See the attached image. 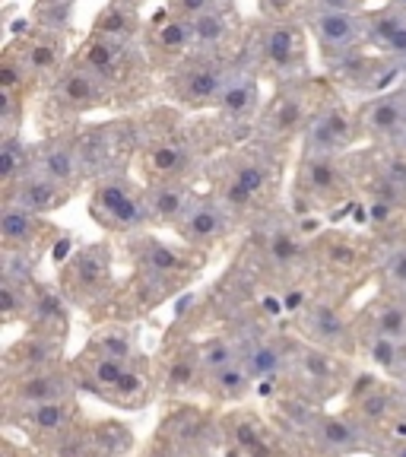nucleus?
I'll use <instances>...</instances> for the list:
<instances>
[{
  "mask_svg": "<svg viewBox=\"0 0 406 457\" xmlns=\"http://www.w3.org/2000/svg\"><path fill=\"white\" fill-rule=\"evenodd\" d=\"M302 436L308 438L311 448H321L343 457L352 454V451H365L371 438L350 413H314Z\"/></svg>",
  "mask_w": 406,
  "mask_h": 457,
  "instance_id": "cd10ccee",
  "label": "nucleus"
},
{
  "mask_svg": "<svg viewBox=\"0 0 406 457\" xmlns=\"http://www.w3.org/2000/svg\"><path fill=\"white\" fill-rule=\"evenodd\" d=\"M311 267L330 283H340V277H359L369 267V248L343 232L321 236L311 245Z\"/></svg>",
  "mask_w": 406,
  "mask_h": 457,
  "instance_id": "bb28decb",
  "label": "nucleus"
},
{
  "mask_svg": "<svg viewBox=\"0 0 406 457\" xmlns=\"http://www.w3.org/2000/svg\"><path fill=\"white\" fill-rule=\"evenodd\" d=\"M369 45L400 67H406V10L381 0V7L369 10Z\"/></svg>",
  "mask_w": 406,
  "mask_h": 457,
  "instance_id": "72a5a7b5",
  "label": "nucleus"
},
{
  "mask_svg": "<svg viewBox=\"0 0 406 457\" xmlns=\"http://www.w3.org/2000/svg\"><path fill=\"white\" fill-rule=\"evenodd\" d=\"M222 436L236 451H242V457H283V445L273 436V428L267 426L257 413L248 410H232L228 416H222Z\"/></svg>",
  "mask_w": 406,
  "mask_h": 457,
  "instance_id": "c85d7f7f",
  "label": "nucleus"
},
{
  "mask_svg": "<svg viewBox=\"0 0 406 457\" xmlns=\"http://www.w3.org/2000/svg\"><path fill=\"white\" fill-rule=\"evenodd\" d=\"M406 67H400L397 61H391L387 54L375 51L371 45L352 51L350 57H343L336 64L327 67V79L340 89V93H352L371 99V96H381L394 86L403 83Z\"/></svg>",
  "mask_w": 406,
  "mask_h": 457,
  "instance_id": "dca6fc26",
  "label": "nucleus"
},
{
  "mask_svg": "<svg viewBox=\"0 0 406 457\" xmlns=\"http://www.w3.org/2000/svg\"><path fill=\"white\" fill-rule=\"evenodd\" d=\"M232 4V0H162V7H169L171 13L185 16V20H197V16L210 13V10H220Z\"/></svg>",
  "mask_w": 406,
  "mask_h": 457,
  "instance_id": "49530a36",
  "label": "nucleus"
},
{
  "mask_svg": "<svg viewBox=\"0 0 406 457\" xmlns=\"http://www.w3.org/2000/svg\"><path fill=\"white\" fill-rule=\"evenodd\" d=\"M194 185L191 181H159V185H146V207H150V222L153 226L175 228L178 220L185 216V210L194 200Z\"/></svg>",
  "mask_w": 406,
  "mask_h": 457,
  "instance_id": "c9c22d12",
  "label": "nucleus"
},
{
  "mask_svg": "<svg viewBox=\"0 0 406 457\" xmlns=\"http://www.w3.org/2000/svg\"><path fill=\"white\" fill-rule=\"evenodd\" d=\"M359 346H362V353L369 356V362L375 365V369H381L385 375H391L397 371V362H400V346L403 343L400 340H391V337H359Z\"/></svg>",
  "mask_w": 406,
  "mask_h": 457,
  "instance_id": "37998d69",
  "label": "nucleus"
},
{
  "mask_svg": "<svg viewBox=\"0 0 406 457\" xmlns=\"http://www.w3.org/2000/svg\"><path fill=\"white\" fill-rule=\"evenodd\" d=\"M305 0H257V13L264 20H283V16H295Z\"/></svg>",
  "mask_w": 406,
  "mask_h": 457,
  "instance_id": "09e8293b",
  "label": "nucleus"
},
{
  "mask_svg": "<svg viewBox=\"0 0 406 457\" xmlns=\"http://www.w3.org/2000/svg\"><path fill=\"white\" fill-rule=\"evenodd\" d=\"M134 4H143V0H134Z\"/></svg>",
  "mask_w": 406,
  "mask_h": 457,
  "instance_id": "13d9d810",
  "label": "nucleus"
},
{
  "mask_svg": "<svg viewBox=\"0 0 406 457\" xmlns=\"http://www.w3.org/2000/svg\"><path fill=\"white\" fill-rule=\"evenodd\" d=\"M359 169L350 156L334 153H308L299 150L293 169V204L305 216H324L334 210H346L359 194Z\"/></svg>",
  "mask_w": 406,
  "mask_h": 457,
  "instance_id": "39448f33",
  "label": "nucleus"
},
{
  "mask_svg": "<svg viewBox=\"0 0 406 457\" xmlns=\"http://www.w3.org/2000/svg\"><path fill=\"white\" fill-rule=\"evenodd\" d=\"M54 236L57 226L48 222V216L22 210L16 204H4V210H0V245H4V254L36 261L42 251H48L54 245Z\"/></svg>",
  "mask_w": 406,
  "mask_h": 457,
  "instance_id": "a878e982",
  "label": "nucleus"
},
{
  "mask_svg": "<svg viewBox=\"0 0 406 457\" xmlns=\"http://www.w3.org/2000/svg\"><path fill=\"white\" fill-rule=\"evenodd\" d=\"M305 22L311 45L321 57L324 71L352 51L369 45V10L365 13H343V10H318V13H299Z\"/></svg>",
  "mask_w": 406,
  "mask_h": 457,
  "instance_id": "f3484780",
  "label": "nucleus"
},
{
  "mask_svg": "<svg viewBox=\"0 0 406 457\" xmlns=\"http://www.w3.org/2000/svg\"><path fill=\"white\" fill-rule=\"evenodd\" d=\"M79 394L77 369L67 362L48 365V369L22 371V375H10L4 381V407L20 410L32 407V403H48V400H70Z\"/></svg>",
  "mask_w": 406,
  "mask_h": 457,
  "instance_id": "aec40b11",
  "label": "nucleus"
},
{
  "mask_svg": "<svg viewBox=\"0 0 406 457\" xmlns=\"http://www.w3.org/2000/svg\"><path fill=\"white\" fill-rule=\"evenodd\" d=\"M73 61L89 67L95 77L112 86V93L121 102V112H128L130 105L150 102L159 86V77L140 42L86 32L83 42L73 48Z\"/></svg>",
  "mask_w": 406,
  "mask_h": 457,
  "instance_id": "7ed1b4c3",
  "label": "nucleus"
},
{
  "mask_svg": "<svg viewBox=\"0 0 406 457\" xmlns=\"http://www.w3.org/2000/svg\"><path fill=\"white\" fill-rule=\"evenodd\" d=\"M197 356H200L203 371H207V375H213V371L226 369V365H232V362H238V359H242V343H238L236 337H228V334H213V337H207L203 343H197Z\"/></svg>",
  "mask_w": 406,
  "mask_h": 457,
  "instance_id": "79ce46f5",
  "label": "nucleus"
},
{
  "mask_svg": "<svg viewBox=\"0 0 406 457\" xmlns=\"http://www.w3.org/2000/svg\"><path fill=\"white\" fill-rule=\"evenodd\" d=\"M207 146L203 137L181 121V112L171 105L169 121L162 128H146L140 118V146H137V175L143 185L159 181H194L200 165H207Z\"/></svg>",
  "mask_w": 406,
  "mask_h": 457,
  "instance_id": "20e7f679",
  "label": "nucleus"
},
{
  "mask_svg": "<svg viewBox=\"0 0 406 457\" xmlns=\"http://www.w3.org/2000/svg\"><path fill=\"white\" fill-rule=\"evenodd\" d=\"M89 32H99V36L124 38V42H140L143 32H146V16H143V4L134 0H108L105 7L95 13Z\"/></svg>",
  "mask_w": 406,
  "mask_h": 457,
  "instance_id": "f704fd0d",
  "label": "nucleus"
},
{
  "mask_svg": "<svg viewBox=\"0 0 406 457\" xmlns=\"http://www.w3.org/2000/svg\"><path fill=\"white\" fill-rule=\"evenodd\" d=\"M102 112H121V102L105 79L95 77L79 61H67V67L54 77V83L42 93V124L48 134L70 130L86 124V118Z\"/></svg>",
  "mask_w": 406,
  "mask_h": 457,
  "instance_id": "423d86ee",
  "label": "nucleus"
},
{
  "mask_svg": "<svg viewBox=\"0 0 406 457\" xmlns=\"http://www.w3.org/2000/svg\"><path fill=\"white\" fill-rule=\"evenodd\" d=\"M387 457H406V442H403V445H397V448L387 451Z\"/></svg>",
  "mask_w": 406,
  "mask_h": 457,
  "instance_id": "864d4df0",
  "label": "nucleus"
},
{
  "mask_svg": "<svg viewBox=\"0 0 406 457\" xmlns=\"http://www.w3.org/2000/svg\"><path fill=\"white\" fill-rule=\"evenodd\" d=\"M385 4H391V7H397V10H406V0H385Z\"/></svg>",
  "mask_w": 406,
  "mask_h": 457,
  "instance_id": "5fc2aeb1",
  "label": "nucleus"
},
{
  "mask_svg": "<svg viewBox=\"0 0 406 457\" xmlns=\"http://www.w3.org/2000/svg\"><path fill=\"white\" fill-rule=\"evenodd\" d=\"M318 10H343V13H365L371 0H305L299 13H318ZM295 13V16H299Z\"/></svg>",
  "mask_w": 406,
  "mask_h": 457,
  "instance_id": "de8ad7c7",
  "label": "nucleus"
},
{
  "mask_svg": "<svg viewBox=\"0 0 406 457\" xmlns=\"http://www.w3.org/2000/svg\"><path fill=\"white\" fill-rule=\"evenodd\" d=\"M254 385H257L254 375H251L248 365L238 359V362H232V365H226V369L207 375V381H203V394H207L210 400H216V403H242V400L254 391Z\"/></svg>",
  "mask_w": 406,
  "mask_h": 457,
  "instance_id": "ea45409f",
  "label": "nucleus"
},
{
  "mask_svg": "<svg viewBox=\"0 0 406 457\" xmlns=\"http://www.w3.org/2000/svg\"><path fill=\"white\" fill-rule=\"evenodd\" d=\"M64 4H73V7H77V4H79V0H64Z\"/></svg>",
  "mask_w": 406,
  "mask_h": 457,
  "instance_id": "4d7b16f0",
  "label": "nucleus"
},
{
  "mask_svg": "<svg viewBox=\"0 0 406 457\" xmlns=\"http://www.w3.org/2000/svg\"><path fill=\"white\" fill-rule=\"evenodd\" d=\"M220 432L222 422H216L210 413L197 410L194 403H178V410H171L162 420L146 457H203L210 454Z\"/></svg>",
  "mask_w": 406,
  "mask_h": 457,
  "instance_id": "2eb2a0df",
  "label": "nucleus"
},
{
  "mask_svg": "<svg viewBox=\"0 0 406 457\" xmlns=\"http://www.w3.org/2000/svg\"><path fill=\"white\" fill-rule=\"evenodd\" d=\"M283 146L267 140L238 143L232 150H222L213 162L203 169L210 171V191L226 204L238 220H261L270 213L273 191L283 175Z\"/></svg>",
  "mask_w": 406,
  "mask_h": 457,
  "instance_id": "f257e3e1",
  "label": "nucleus"
},
{
  "mask_svg": "<svg viewBox=\"0 0 406 457\" xmlns=\"http://www.w3.org/2000/svg\"><path fill=\"white\" fill-rule=\"evenodd\" d=\"M324 86L311 77L299 79H283V83H273V93L267 96L264 112L257 118L254 137L257 140L277 143L283 150H289L293 143H302L308 121H311V112L321 99Z\"/></svg>",
  "mask_w": 406,
  "mask_h": 457,
  "instance_id": "1a4fd4ad",
  "label": "nucleus"
},
{
  "mask_svg": "<svg viewBox=\"0 0 406 457\" xmlns=\"http://www.w3.org/2000/svg\"><path fill=\"white\" fill-rule=\"evenodd\" d=\"M381 279H385V289L387 293H397L406 299V245H400L397 251L385 257V264H381Z\"/></svg>",
  "mask_w": 406,
  "mask_h": 457,
  "instance_id": "a18cd8bd",
  "label": "nucleus"
},
{
  "mask_svg": "<svg viewBox=\"0 0 406 457\" xmlns=\"http://www.w3.org/2000/svg\"><path fill=\"white\" fill-rule=\"evenodd\" d=\"M4 457H42V454H38L36 445H32V448H26V445H22V448H20V445L7 442V445H4Z\"/></svg>",
  "mask_w": 406,
  "mask_h": 457,
  "instance_id": "8fccbe9b",
  "label": "nucleus"
},
{
  "mask_svg": "<svg viewBox=\"0 0 406 457\" xmlns=\"http://www.w3.org/2000/svg\"><path fill=\"white\" fill-rule=\"evenodd\" d=\"M302 457H343V454H330V451H321V448H311L308 454H302Z\"/></svg>",
  "mask_w": 406,
  "mask_h": 457,
  "instance_id": "603ef678",
  "label": "nucleus"
},
{
  "mask_svg": "<svg viewBox=\"0 0 406 457\" xmlns=\"http://www.w3.org/2000/svg\"><path fill=\"white\" fill-rule=\"evenodd\" d=\"M264 77L244 61V54L232 64V73L226 79V89L216 105V118L226 121L232 130H238L242 140H251L257 128V118L264 112Z\"/></svg>",
  "mask_w": 406,
  "mask_h": 457,
  "instance_id": "a211bd4d",
  "label": "nucleus"
},
{
  "mask_svg": "<svg viewBox=\"0 0 406 457\" xmlns=\"http://www.w3.org/2000/svg\"><path fill=\"white\" fill-rule=\"evenodd\" d=\"M359 143H365L362 124H359V105H350L340 89L327 79L321 99L311 112V121L302 134L299 150L350 156V153H356Z\"/></svg>",
  "mask_w": 406,
  "mask_h": 457,
  "instance_id": "9b49d317",
  "label": "nucleus"
},
{
  "mask_svg": "<svg viewBox=\"0 0 406 457\" xmlns=\"http://www.w3.org/2000/svg\"><path fill=\"white\" fill-rule=\"evenodd\" d=\"M346 378H350V369H346L340 353L324 350V346L308 340H289L283 369L286 391L314 403V400L334 397L343 385H350Z\"/></svg>",
  "mask_w": 406,
  "mask_h": 457,
  "instance_id": "ddd939ff",
  "label": "nucleus"
},
{
  "mask_svg": "<svg viewBox=\"0 0 406 457\" xmlns=\"http://www.w3.org/2000/svg\"><path fill=\"white\" fill-rule=\"evenodd\" d=\"M238 57L203 54L194 51L178 67H171L165 77H159V93L169 105L187 114H210L220 105V96L226 89V79Z\"/></svg>",
  "mask_w": 406,
  "mask_h": 457,
  "instance_id": "6e6552de",
  "label": "nucleus"
},
{
  "mask_svg": "<svg viewBox=\"0 0 406 457\" xmlns=\"http://www.w3.org/2000/svg\"><path fill=\"white\" fill-rule=\"evenodd\" d=\"M238 222L242 220H238L213 191L194 194L191 207L185 210V216H181L178 226H175V236L185 245H191V248L210 254L213 248H220L222 242L232 238Z\"/></svg>",
  "mask_w": 406,
  "mask_h": 457,
  "instance_id": "6ab92c4d",
  "label": "nucleus"
},
{
  "mask_svg": "<svg viewBox=\"0 0 406 457\" xmlns=\"http://www.w3.org/2000/svg\"><path fill=\"white\" fill-rule=\"evenodd\" d=\"M130 445H134V436L124 422H95V451H99V457H121L124 451H130Z\"/></svg>",
  "mask_w": 406,
  "mask_h": 457,
  "instance_id": "c03bdc74",
  "label": "nucleus"
},
{
  "mask_svg": "<svg viewBox=\"0 0 406 457\" xmlns=\"http://www.w3.org/2000/svg\"><path fill=\"white\" fill-rule=\"evenodd\" d=\"M79 420H83V413H79L77 397L48 400V403H32V407H20V410H10V413H7L10 426L22 428L32 442H36V438L54 436V432H64V428L77 426Z\"/></svg>",
  "mask_w": 406,
  "mask_h": 457,
  "instance_id": "7c9ffc66",
  "label": "nucleus"
},
{
  "mask_svg": "<svg viewBox=\"0 0 406 457\" xmlns=\"http://www.w3.org/2000/svg\"><path fill=\"white\" fill-rule=\"evenodd\" d=\"M242 54L264 79H273V83L299 79L308 77L311 36L299 16H283V20L261 16L254 26H248Z\"/></svg>",
  "mask_w": 406,
  "mask_h": 457,
  "instance_id": "0eeeda50",
  "label": "nucleus"
},
{
  "mask_svg": "<svg viewBox=\"0 0 406 457\" xmlns=\"http://www.w3.org/2000/svg\"><path fill=\"white\" fill-rule=\"evenodd\" d=\"M89 216L114 236L143 232L146 226H153L150 207H146V185L137 181L130 169L99 175L89 187Z\"/></svg>",
  "mask_w": 406,
  "mask_h": 457,
  "instance_id": "9d476101",
  "label": "nucleus"
},
{
  "mask_svg": "<svg viewBox=\"0 0 406 457\" xmlns=\"http://www.w3.org/2000/svg\"><path fill=\"white\" fill-rule=\"evenodd\" d=\"M350 410L346 413L359 422V426L375 436L394 413L403 410V387L385 381L378 375H359L350 381Z\"/></svg>",
  "mask_w": 406,
  "mask_h": 457,
  "instance_id": "393cba45",
  "label": "nucleus"
},
{
  "mask_svg": "<svg viewBox=\"0 0 406 457\" xmlns=\"http://www.w3.org/2000/svg\"><path fill=\"white\" fill-rule=\"evenodd\" d=\"M32 169L48 175L57 185L79 191L83 185H89L83 169V159L77 150V128L70 130H54L45 134L38 143H32Z\"/></svg>",
  "mask_w": 406,
  "mask_h": 457,
  "instance_id": "b1692460",
  "label": "nucleus"
},
{
  "mask_svg": "<svg viewBox=\"0 0 406 457\" xmlns=\"http://www.w3.org/2000/svg\"><path fill=\"white\" fill-rule=\"evenodd\" d=\"M143 51L150 57L156 77H165L171 67H178L185 57L194 54V26L185 16L171 13L169 7H159L146 16V32H143Z\"/></svg>",
  "mask_w": 406,
  "mask_h": 457,
  "instance_id": "412c9836",
  "label": "nucleus"
},
{
  "mask_svg": "<svg viewBox=\"0 0 406 457\" xmlns=\"http://www.w3.org/2000/svg\"><path fill=\"white\" fill-rule=\"evenodd\" d=\"M73 194L77 191L57 185V181H51L42 171L29 169L13 187L4 191V204H16V207L32 210V213H38V216H48V213H54V210L67 207Z\"/></svg>",
  "mask_w": 406,
  "mask_h": 457,
  "instance_id": "2f4dec72",
  "label": "nucleus"
},
{
  "mask_svg": "<svg viewBox=\"0 0 406 457\" xmlns=\"http://www.w3.org/2000/svg\"><path fill=\"white\" fill-rule=\"evenodd\" d=\"M295 314H299L302 337L308 343H318L340 356L350 346H359V324L343 312L336 299H308Z\"/></svg>",
  "mask_w": 406,
  "mask_h": 457,
  "instance_id": "5701e85b",
  "label": "nucleus"
},
{
  "mask_svg": "<svg viewBox=\"0 0 406 457\" xmlns=\"http://www.w3.org/2000/svg\"><path fill=\"white\" fill-rule=\"evenodd\" d=\"M32 169V143L22 134L0 137V187L7 191Z\"/></svg>",
  "mask_w": 406,
  "mask_h": 457,
  "instance_id": "a19ab883",
  "label": "nucleus"
},
{
  "mask_svg": "<svg viewBox=\"0 0 406 457\" xmlns=\"http://www.w3.org/2000/svg\"><path fill=\"white\" fill-rule=\"evenodd\" d=\"M42 457H99L95 451V426L79 420L77 426L54 432L48 438H36L32 442Z\"/></svg>",
  "mask_w": 406,
  "mask_h": 457,
  "instance_id": "58836bf2",
  "label": "nucleus"
},
{
  "mask_svg": "<svg viewBox=\"0 0 406 457\" xmlns=\"http://www.w3.org/2000/svg\"><path fill=\"white\" fill-rule=\"evenodd\" d=\"M394 378H397L400 385H406V340H403V346H400V362H397V371H394Z\"/></svg>",
  "mask_w": 406,
  "mask_h": 457,
  "instance_id": "3c124183",
  "label": "nucleus"
},
{
  "mask_svg": "<svg viewBox=\"0 0 406 457\" xmlns=\"http://www.w3.org/2000/svg\"><path fill=\"white\" fill-rule=\"evenodd\" d=\"M137 146H140V118L86 121L77 128V150L89 185L99 175L128 169L130 159H137Z\"/></svg>",
  "mask_w": 406,
  "mask_h": 457,
  "instance_id": "f8f14e48",
  "label": "nucleus"
},
{
  "mask_svg": "<svg viewBox=\"0 0 406 457\" xmlns=\"http://www.w3.org/2000/svg\"><path fill=\"white\" fill-rule=\"evenodd\" d=\"M359 337H391V340H406V299L397 293L381 289L378 299H371L356 318Z\"/></svg>",
  "mask_w": 406,
  "mask_h": 457,
  "instance_id": "473e14b6",
  "label": "nucleus"
},
{
  "mask_svg": "<svg viewBox=\"0 0 406 457\" xmlns=\"http://www.w3.org/2000/svg\"><path fill=\"white\" fill-rule=\"evenodd\" d=\"M29 330H45V334L67 337L70 330V302L61 289H51V286L38 283L36 302H32V312L26 318Z\"/></svg>",
  "mask_w": 406,
  "mask_h": 457,
  "instance_id": "4c0bfd02",
  "label": "nucleus"
},
{
  "mask_svg": "<svg viewBox=\"0 0 406 457\" xmlns=\"http://www.w3.org/2000/svg\"><path fill=\"white\" fill-rule=\"evenodd\" d=\"M61 293L67 302L83 312H95L112 305L114 295V270H112V245L95 242L73 251L61 264Z\"/></svg>",
  "mask_w": 406,
  "mask_h": 457,
  "instance_id": "4468645a",
  "label": "nucleus"
},
{
  "mask_svg": "<svg viewBox=\"0 0 406 457\" xmlns=\"http://www.w3.org/2000/svg\"><path fill=\"white\" fill-rule=\"evenodd\" d=\"M7 45L20 54L22 64L32 71V77L42 83V89H48V86L54 83V77L64 71L67 61L73 57L70 36L54 32V29L36 26V22H26V29H20Z\"/></svg>",
  "mask_w": 406,
  "mask_h": 457,
  "instance_id": "4be33fe9",
  "label": "nucleus"
},
{
  "mask_svg": "<svg viewBox=\"0 0 406 457\" xmlns=\"http://www.w3.org/2000/svg\"><path fill=\"white\" fill-rule=\"evenodd\" d=\"M203 381H207V371L200 365L197 346H191V343L175 346L162 369V391L171 397H181V394L203 391Z\"/></svg>",
  "mask_w": 406,
  "mask_h": 457,
  "instance_id": "e433bc0d",
  "label": "nucleus"
},
{
  "mask_svg": "<svg viewBox=\"0 0 406 457\" xmlns=\"http://www.w3.org/2000/svg\"><path fill=\"white\" fill-rule=\"evenodd\" d=\"M400 387H403V413H406V385H400Z\"/></svg>",
  "mask_w": 406,
  "mask_h": 457,
  "instance_id": "6e6d98bb",
  "label": "nucleus"
},
{
  "mask_svg": "<svg viewBox=\"0 0 406 457\" xmlns=\"http://www.w3.org/2000/svg\"><path fill=\"white\" fill-rule=\"evenodd\" d=\"M128 248L134 257V305L156 308L169 295L185 289L197 270L207 264V254L181 242V248L150 236V232H134L128 236Z\"/></svg>",
  "mask_w": 406,
  "mask_h": 457,
  "instance_id": "f03ea898",
  "label": "nucleus"
},
{
  "mask_svg": "<svg viewBox=\"0 0 406 457\" xmlns=\"http://www.w3.org/2000/svg\"><path fill=\"white\" fill-rule=\"evenodd\" d=\"M64 343L67 337L45 334V330H26L4 353V375L10 378V375H22V371H36L64 362Z\"/></svg>",
  "mask_w": 406,
  "mask_h": 457,
  "instance_id": "c756f323",
  "label": "nucleus"
}]
</instances>
